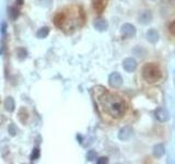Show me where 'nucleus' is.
I'll return each instance as SVG.
<instances>
[{
    "label": "nucleus",
    "instance_id": "obj_24",
    "mask_svg": "<svg viewBox=\"0 0 175 164\" xmlns=\"http://www.w3.org/2000/svg\"><path fill=\"white\" fill-rule=\"evenodd\" d=\"M16 2H17L19 6H22V4H24V0H16Z\"/></svg>",
    "mask_w": 175,
    "mask_h": 164
},
{
    "label": "nucleus",
    "instance_id": "obj_19",
    "mask_svg": "<svg viewBox=\"0 0 175 164\" xmlns=\"http://www.w3.org/2000/svg\"><path fill=\"white\" fill-rule=\"evenodd\" d=\"M37 1L43 7H49L50 4H53V0H37Z\"/></svg>",
    "mask_w": 175,
    "mask_h": 164
},
{
    "label": "nucleus",
    "instance_id": "obj_6",
    "mask_svg": "<svg viewBox=\"0 0 175 164\" xmlns=\"http://www.w3.org/2000/svg\"><path fill=\"white\" fill-rule=\"evenodd\" d=\"M138 21L140 24L147 25L151 23L152 21V13H151L150 10H142L141 12L139 13L138 16Z\"/></svg>",
    "mask_w": 175,
    "mask_h": 164
},
{
    "label": "nucleus",
    "instance_id": "obj_14",
    "mask_svg": "<svg viewBox=\"0 0 175 164\" xmlns=\"http://www.w3.org/2000/svg\"><path fill=\"white\" fill-rule=\"evenodd\" d=\"M48 34H49V29L44 26V28L38 30L37 33H36V36H37L38 38H45V37H47Z\"/></svg>",
    "mask_w": 175,
    "mask_h": 164
},
{
    "label": "nucleus",
    "instance_id": "obj_23",
    "mask_svg": "<svg viewBox=\"0 0 175 164\" xmlns=\"http://www.w3.org/2000/svg\"><path fill=\"white\" fill-rule=\"evenodd\" d=\"M6 31H7V24H6V23H2V26H1V33L4 34Z\"/></svg>",
    "mask_w": 175,
    "mask_h": 164
},
{
    "label": "nucleus",
    "instance_id": "obj_10",
    "mask_svg": "<svg viewBox=\"0 0 175 164\" xmlns=\"http://www.w3.org/2000/svg\"><path fill=\"white\" fill-rule=\"evenodd\" d=\"M152 153H153V156H155V158H161V156H163L164 153H165V147H164L162 144H155L153 147Z\"/></svg>",
    "mask_w": 175,
    "mask_h": 164
},
{
    "label": "nucleus",
    "instance_id": "obj_12",
    "mask_svg": "<svg viewBox=\"0 0 175 164\" xmlns=\"http://www.w3.org/2000/svg\"><path fill=\"white\" fill-rule=\"evenodd\" d=\"M107 0H93V8L95 9L96 12H102L106 7Z\"/></svg>",
    "mask_w": 175,
    "mask_h": 164
},
{
    "label": "nucleus",
    "instance_id": "obj_7",
    "mask_svg": "<svg viewBox=\"0 0 175 164\" xmlns=\"http://www.w3.org/2000/svg\"><path fill=\"white\" fill-rule=\"evenodd\" d=\"M154 116H155V118L158 119L159 122H161V123H165V122H167V120L170 119L169 112H167L165 108H162V107H159L158 110L154 112Z\"/></svg>",
    "mask_w": 175,
    "mask_h": 164
},
{
    "label": "nucleus",
    "instance_id": "obj_16",
    "mask_svg": "<svg viewBox=\"0 0 175 164\" xmlns=\"http://www.w3.org/2000/svg\"><path fill=\"white\" fill-rule=\"evenodd\" d=\"M40 158V149L35 148L33 151H32V156H31V160H37Z\"/></svg>",
    "mask_w": 175,
    "mask_h": 164
},
{
    "label": "nucleus",
    "instance_id": "obj_15",
    "mask_svg": "<svg viewBox=\"0 0 175 164\" xmlns=\"http://www.w3.org/2000/svg\"><path fill=\"white\" fill-rule=\"evenodd\" d=\"M96 159V152L94 150H90L87 153V160L88 161H93Z\"/></svg>",
    "mask_w": 175,
    "mask_h": 164
},
{
    "label": "nucleus",
    "instance_id": "obj_11",
    "mask_svg": "<svg viewBox=\"0 0 175 164\" xmlns=\"http://www.w3.org/2000/svg\"><path fill=\"white\" fill-rule=\"evenodd\" d=\"M146 36H147V40L150 42V43H152V44H154V43H157V42L159 41V33L153 29L149 30V31L147 32Z\"/></svg>",
    "mask_w": 175,
    "mask_h": 164
},
{
    "label": "nucleus",
    "instance_id": "obj_17",
    "mask_svg": "<svg viewBox=\"0 0 175 164\" xmlns=\"http://www.w3.org/2000/svg\"><path fill=\"white\" fill-rule=\"evenodd\" d=\"M19 10H17V9H13L11 8L10 9V16L12 18V19H17L18 16H19Z\"/></svg>",
    "mask_w": 175,
    "mask_h": 164
},
{
    "label": "nucleus",
    "instance_id": "obj_3",
    "mask_svg": "<svg viewBox=\"0 0 175 164\" xmlns=\"http://www.w3.org/2000/svg\"><path fill=\"white\" fill-rule=\"evenodd\" d=\"M123 78H121V76L118 72H113V74H109V86L114 88V89H118V88H121L123 86Z\"/></svg>",
    "mask_w": 175,
    "mask_h": 164
},
{
    "label": "nucleus",
    "instance_id": "obj_21",
    "mask_svg": "<svg viewBox=\"0 0 175 164\" xmlns=\"http://www.w3.org/2000/svg\"><path fill=\"white\" fill-rule=\"evenodd\" d=\"M169 30H170V32H171L172 35H174L175 36V21H173L170 26H169Z\"/></svg>",
    "mask_w": 175,
    "mask_h": 164
},
{
    "label": "nucleus",
    "instance_id": "obj_18",
    "mask_svg": "<svg viewBox=\"0 0 175 164\" xmlns=\"http://www.w3.org/2000/svg\"><path fill=\"white\" fill-rule=\"evenodd\" d=\"M8 131H9V134H10L11 137H14V136L17 135V128L14 127V125H10V126H9Z\"/></svg>",
    "mask_w": 175,
    "mask_h": 164
},
{
    "label": "nucleus",
    "instance_id": "obj_1",
    "mask_svg": "<svg viewBox=\"0 0 175 164\" xmlns=\"http://www.w3.org/2000/svg\"><path fill=\"white\" fill-rule=\"evenodd\" d=\"M100 104L102 110L113 118H121L127 111L126 102L117 94L105 92L100 96Z\"/></svg>",
    "mask_w": 175,
    "mask_h": 164
},
{
    "label": "nucleus",
    "instance_id": "obj_9",
    "mask_svg": "<svg viewBox=\"0 0 175 164\" xmlns=\"http://www.w3.org/2000/svg\"><path fill=\"white\" fill-rule=\"evenodd\" d=\"M107 26H109V23L107 21L104 20V19H97V20L94 22V28H95L97 31L100 32H104L107 30Z\"/></svg>",
    "mask_w": 175,
    "mask_h": 164
},
{
    "label": "nucleus",
    "instance_id": "obj_22",
    "mask_svg": "<svg viewBox=\"0 0 175 164\" xmlns=\"http://www.w3.org/2000/svg\"><path fill=\"white\" fill-rule=\"evenodd\" d=\"M109 162V160H107V158H100L99 160L96 161V163H99V164H102V163H107Z\"/></svg>",
    "mask_w": 175,
    "mask_h": 164
},
{
    "label": "nucleus",
    "instance_id": "obj_4",
    "mask_svg": "<svg viewBox=\"0 0 175 164\" xmlns=\"http://www.w3.org/2000/svg\"><path fill=\"white\" fill-rule=\"evenodd\" d=\"M121 33L124 37L129 38V37H133L136 35V28L130 23H125V24L121 25Z\"/></svg>",
    "mask_w": 175,
    "mask_h": 164
},
{
    "label": "nucleus",
    "instance_id": "obj_8",
    "mask_svg": "<svg viewBox=\"0 0 175 164\" xmlns=\"http://www.w3.org/2000/svg\"><path fill=\"white\" fill-rule=\"evenodd\" d=\"M123 67L127 72H133L137 68V62L133 58H126L123 62Z\"/></svg>",
    "mask_w": 175,
    "mask_h": 164
},
{
    "label": "nucleus",
    "instance_id": "obj_2",
    "mask_svg": "<svg viewBox=\"0 0 175 164\" xmlns=\"http://www.w3.org/2000/svg\"><path fill=\"white\" fill-rule=\"evenodd\" d=\"M142 78L148 83H154L162 78V71L157 64L149 62L142 67Z\"/></svg>",
    "mask_w": 175,
    "mask_h": 164
},
{
    "label": "nucleus",
    "instance_id": "obj_5",
    "mask_svg": "<svg viewBox=\"0 0 175 164\" xmlns=\"http://www.w3.org/2000/svg\"><path fill=\"white\" fill-rule=\"evenodd\" d=\"M133 135V128L130 126H125L123 127L118 132V139L121 140V141H127L129 140Z\"/></svg>",
    "mask_w": 175,
    "mask_h": 164
},
{
    "label": "nucleus",
    "instance_id": "obj_13",
    "mask_svg": "<svg viewBox=\"0 0 175 164\" xmlns=\"http://www.w3.org/2000/svg\"><path fill=\"white\" fill-rule=\"evenodd\" d=\"M14 107H16V103H14V100L12 98H7L6 101H4V108L8 112H13L14 111Z\"/></svg>",
    "mask_w": 175,
    "mask_h": 164
},
{
    "label": "nucleus",
    "instance_id": "obj_20",
    "mask_svg": "<svg viewBox=\"0 0 175 164\" xmlns=\"http://www.w3.org/2000/svg\"><path fill=\"white\" fill-rule=\"evenodd\" d=\"M18 57L20 58V59H24L25 57H26V52H25L24 49H22V48H20L19 50H18Z\"/></svg>",
    "mask_w": 175,
    "mask_h": 164
}]
</instances>
